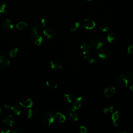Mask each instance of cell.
I'll use <instances>...</instances> for the list:
<instances>
[{
	"label": "cell",
	"instance_id": "2",
	"mask_svg": "<svg viewBox=\"0 0 133 133\" xmlns=\"http://www.w3.org/2000/svg\"><path fill=\"white\" fill-rule=\"evenodd\" d=\"M55 121L54 114L53 113L48 112L44 114L42 118L41 122L44 127H47L51 125Z\"/></svg>",
	"mask_w": 133,
	"mask_h": 133
},
{
	"label": "cell",
	"instance_id": "36",
	"mask_svg": "<svg viewBox=\"0 0 133 133\" xmlns=\"http://www.w3.org/2000/svg\"><path fill=\"white\" fill-rule=\"evenodd\" d=\"M116 133H131L130 131H117L116 132Z\"/></svg>",
	"mask_w": 133,
	"mask_h": 133
},
{
	"label": "cell",
	"instance_id": "9",
	"mask_svg": "<svg viewBox=\"0 0 133 133\" xmlns=\"http://www.w3.org/2000/svg\"><path fill=\"white\" fill-rule=\"evenodd\" d=\"M19 104L23 108H30L33 106V102L30 98H23L20 100L19 101Z\"/></svg>",
	"mask_w": 133,
	"mask_h": 133
},
{
	"label": "cell",
	"instance_id": "16",
	"mask_svg": "<svg viewBox=\"0 0 133 133\" xmlns=\"http://www.w3.org/2000/svg\"><path fill=\"white\" fill-rule=\"evenodd\" d=\"M50 67L53 69H60L63 67L62 62L58 59H54L50 62Z\"/></svg>",
	"mask_w": 133,
	"mask_h": 133
},
{
	"label": "cell",
	"instance_id": "33",
	"mask_svg": "<svg viewBox=\"0 0 133 133\" xmlns=\"http://www.w3.org/2000/svg\"><path fill=\"white\" fill-rule=\"evenodd\" d=\"M79 129L81 133H86L88 131L87 128L84 126H81Z\"/></svg>",
	"mask_w": 133,
	"mask_h": 133
},
{
	"label": "cell",
	"instance_id": "1",
	"mask_svg": "<svg viewBox=\"0 0 133 133\" xmlns=\"http://www.w3.org/2000/svg\"><path fill=\"white\" fill-rule=\"evenodd\" d=\"M31 42L36 46H39L43 42V37L41 34L39 28L34 25L32 27L31 33L30 36Z\"/></svg>",
	"mask_w": 133,
	"mask_h": 133
},
{
	"label": "cell",
	"instance_id": "15",
	"mask_svg": "<svg viewBox=\"0 0 133 133\" xmlns=\"http://www.w3.org/2000/svg\"><path fill=\"white\" fill-rule=\"evenodd\" d=\"M43 33L49 39L53 38L56 35L55 30L51 28H47L45 29L43 31Z\"/></svg>",
	"mask_w": 133,
	"mask_h": 133
},
{
	"label": "cell",
	"instance_id": "35",
	"mask_svg": "<svg viewBox=\"0 0 133 133\" xmlns=\"http://www.w3.org/2000/svg\"><path fill=\"white\" fill-rule=\"evenodd\" d=\"M1 132L2 133H9V132H11V130L7 129V128H5V129H3L1 130Z\"/></svg>",
	"mask_w": 133,
	"mask_h": 133
},
{
	"label": "cell",
	"instance_id": "31",
	"mask_svg": "<svg viewBox=\"0 0 133 133\" xmlns=\"http://www.w3.org/2000/svg\"><path fill=\"white\" fill-rule=\"evenodd\" d=\"M11 132L12 133H23L25 132V131L21 128H15L11 131Z\"/></svg>",
	"mask_w": 133,
	"mask_h": 133
},
{
	"label": "cell",
	"instance_id": "18",
	"mask_svg": "<svg viewBox=\"0 0 133 133\" xmlns=\"http://www.w3.org/2000/svg\"><path fill=\"white\" fill-rule=\"evenodd\" d=\"M81 52L84 55L88 54L90 51V46L87 42L83 43L80 47Z\"/></svg>",
	"mask_w": 133,
	"mask_h": 133
},
{
	"label": "cell",
	"instance_id": "12",
	"mask_svg": "<svg viewBox=\"0 0 133 133\" xmlns=\"http://www.w3.org/2000/svg\"><path fill=\"white\" fill-rule=\"evenodd\" d=\"M10 64V60L6 55H2L0 57V69L7 68Z\"/></svg>",
	"mask_w": 133,
	"mask_h": 133
},
{
	"label": "cell",
	"instance_id": "11",
	"mask_svg": "<svg viewBox=\"0 0 133 133\" xmlns=\"http://www.w3.org/2000/svg\"><path fill=\"white\" fill-rule=\"evenodd\" d=\"M90 45L96 49H100L103 46V42L98 38H94L90 41Z\"/></svg>",
	"mask_w": 133,
	"mask_h": 133
},
{
	"label": "cell",
	"instance_id": "3",
	"mask_svg": "<svg viewBox=\"0 0 133 133\" xmlns=\"http://www.w3.org/2000/svg\"><path fill=\"white\" fill-rule=\"evenodd\" d=\"M117 85L121 87H125L129 83V77L125 74H120L116 81Z\"/></svg>",
	"mask_w": 133,
	"mask_h": 133
},
{
	"label": "cell",
	"instance_id": "27",
	"mask_svg": "<svg viewBox=\"0 0 133 133\" xmlns=\"http://www.w3.org/2000/svg\"><path fill=\"white\" fill-rule=\"evenodd\" d=\"M100 29L102 31H103L104 32H107V31H109V30L110 29V28L108 24H102L100 26Z\"/></svg>",
	"mask_w": 133,
	"mask_h": 133
},
{
	"label": "cell",
	"instance_id": "7",
	"mask_svg": "<svg viewBox=\"0 0 133 133\" xmlns=\"http://www.w3.org/2000/svg\"><path fill=\"white\" fill-rule=\"evenodd\" d=\"M82 24L84 28L87 30H91L96 26L95 22L90 18L84 19L82 21Z\"/></svg>",
	"mask_w": 133,
	"mask_h": 133
},
{
	"label": "cell",
	"instance_id": "25",
	"mask_svg": "<svg viewBox=\"0 0 133 133\" xmlns=\"http://www.w3.org/2000/svg\"><path fill=\"white\" fill-rule=\"evenodd\" d=\"M84 59L89 63H93L95 62V58L90 55H85L84 56Z\"/></svg>",
	"mask_w": 133,
	"mask_h": 133
},
{
	"label": "cell",
	"instance_id": "38",
	"mask_svg": "<svg viewBox=\"0 0 133 133\" xmlns=\"http://www.w3.org/2000/svg\"><path fill=\"white\" fill-rule=\"evenodd\" d=\"M129 77V79H130L131 80L133 81V72H132L130 74Z\"/></svg>",
	"mask_w": 133,
	"mask_h": 133
},
{
	"label": "cell",
	"instance_id": "20",
	"mask_svg": "<svg viewBox=\"0 0 133 133\" xmlns=\"http://www.w3.org/2000/svg\"><path fill=\"white\" fill-rule=\"evenodd\" d=\"M55 119L59 123H63L65 120V116L61 112H57L54 114Z\"/></svg>",
	"mask_w": 133,
	"mask_h": 133
},
{
	"label": "cell",
	"instance_id": "29",
	"mask_svg": "<svg viewBox=\"0 0 133 133\" xmlns=\"http://www.w3.org/2000/svg\"><path fill=\"white\" fill-rule=\"evenodd\" d=\"M6 11V4L0 3V14L5 13Z\"/></svg>",
	"mask_w": 133,
	"mask_h": 133
},
{
	"label": "cell",
	"instance_id": "37",
	"mask_svg": "<svg viewBox=\"0 0 133 133\" xmlns=\"http://www.w3.org/2000/svg\"><path fill=\"white\" fill-rule=\"evenodd\" d=\"M3 116V111L1 107H0V117H2Z\"/></svg>",
	"mask_w": 133,
	"mask_h": 133
},
{
	"label": "cell",
	"instance_id": "24",
	"mask_svg": "<svg viewBox=\"0 0 133 133\" xmlns=\"http://www.w3.org/2000/svg\"><path fill=\"white\" fill-rule=\"evenodd\" d=\"M79 25H80V23L78 21H76L75 22H74L70 28V31L71 32H75L78 29V28L79 27Z\"/></svg>",
	"mask_w": 133,
	"mask_h": 133
},
{
	"label": "cell",
	"instance_id": "26",
	"mask_svg": "<svg viewBox=\"0 0 133 133\" xmlns=\"http://www.w3.org/2000/svg\"><path fill=\"white\" fill-rule=\"evenodd\" d=\"M18 48L17 47H13L12 48H11L9 51V55L10 56V57H15L18 52Z\"/></svg>",
	"mask_w": 133,
	"mask_h": 133
},
{
	"label": "cell",
	"instance_id": "21",
	"mask_svg": "<svg viewBox=\"0 0 133 133\" xmlns=\"http://www.w3.org/2000/svg\"><path fill=\"white\" fill-rule=\"evenodd\" d=\"M47 86L51 89H55L57 87V84L56 82L53 79H48L46 83Z\"/></svg>",
	"mask_w": 133,
	"mask_h": 133
},
{
	"label": "cell",
	"instance_id": "23",
	"mask_svg": "<svg viewBox=\"0 0 133 133\" xmlns=\"http://www.w3.org/2000/svg\"><path fill=\"white\" fill-rule=\"evenodd\" d=\"M64 100L68 103H72L73 102V98L72 96L69 94H63Z\"/></svg>",
	"mask_w": 133,
	"mask_h": 133
},
{
	"label": "cell",
	"instance_id": "14",
	"mask_svg": "<svg viewBox=\"0 0 133 133\" xmlns=\"http://www.w3.org/2000/svg\"><path fill=\"white\" fill-rule=\"evenodd\" d=\"M85 104V100L82 97H78L73 103V108L78 110Z\"/></svg>",
	"mask_w": 133,
	"mask_h": 133
},
{
	"label": "cell",
	"instance_id": "39",
	"mask_svg": "<svg viewBox=\"0 0 133 133\" xmlns=\"http://www.w3.org/2000/svg\"><path fill=\"white\" fill-rule=\"evenodd\" d=\"M130 89L132 91H133V84H132V85L130 86Z\"/></svg>",
	"mask_w": 133,
	"mask_h": 133
},
{
	"label": "cell",
	"instance_id": "5",
	"mask_svg": "<svg viewBox=\"0 0 133 133\" xmlns=\"http://www.w3.org/2000/svg\"><path fill=\"white\" fill-rule=\"evenodd\" d=\"M5 107L6 108L10 109L12 112L16 115H20L22 112L21 108L18 104H11L7 103L5 104Z\"/></svg>",
	"mask_w": 133,
	"mask_h": 133
},
{
	"label": "cell",
	"instance_id": "4",
	"mask_svg": "<svg viewBox=\"0 0 133 133\" xmlns=\"http://www.w3.org/2000/svg\"><path fill=\"white\" fill-rule=\"evenodd\" d=\"M111 119L112 120L113 125L115 126H118L122 122V114L119 111H116L113 113L111 116Z\"/></svg>",
	"mask_w": 133,
	"mask_h": 133
},
{
	"label": "cell",
	"instance_id": "19",
	"mask_svg": "<svg viewBox=\"0 0 133 133\" xmlns=\"http://www.w3.org/2000/svg\"><path fill=\"white\" fill-rule=\"evenodd\" d=\"M68 113L72 120L74 121H77L78 119V115L76 110L74 109H71L68 110Z\"/></svg>",
	"mask_w": 133,
	"mask_h": 133
},
{
	"label": "cell",
	"instance_id": "40",
	"mask_svg": "<svg viewBox=\"0 0 133 133\" xmlns=\"http://www.w3.org/2000/svg\"><path fill=\"white\" fill-rule=\"evenodd\" d=\"M86 1H91V0H86Z\"/></svg>",
	"mask_w": 133,
	"mask_h": 133
},
{
	"label": "cell",
	"instance_id": "22",
	"mask_svg": "<svg viewBox=\"0 0 133 133\" xmlns=\"http://www.w3.org/2000/svg\"><path fill=\"white\" fill-rule=\"evenodd\" d=\"M16 26L18 30H19L20 31H23L26 28V27L28 26V24H27V23H26L24 22L21 21V22H19V23H18L16 24Z\"/></svg>",
	"mask_w": 133,
	"mask_h": 133
},
{
	"label": "cell",
	"instance_id": "17",
	"mask_svg": "<svg viewBox=\"0 0 133 133\" xmlns=\"http://www.w3.org/2000/svg\"><path fill=\"white\" fill-rule=\"evenodd\" d=\"M115 92V88L114 87L110 86L107 87L104 90L103 94L105 97L110 98L112 97Z\"/></svg>",
	"mask_w": 133,
	"mask_h": 133
},
{
	"label": "cell",
	"instance_id": "30",
	"mask_svg": "<svg viewBox=\"0 0 133 133\" xmlns=\"http://www.w3.org/2000/svg\"><path fill=\"white\" fill-rule=\"evenodd\" d=\"M34 110L32 109H30L28 112H27V117L28 118H32L33 116H34Z\"/></svg>",
	"mask_w": 133,
	"mask_h": 133
},
{
	"label": "cell",
	"instance_id": "28",
	"mask_svg": "<svg viewBox=\"0 0 133 133\" xmlns=\"http://www.w3.org/2000/svg\"><path fill=\"white\" fill-rule=\"evenodd\" d=\"M113 112V107H110L108 108H105L103 109V112L107 114H112Z\"/></svg>",
	"mask_w": 133,
	"mask_h": 133
},
{
	"label": "cell",
	"instance_id": "13",
	"mask_svg": "<svg viewBox=\"0 0 133 133\" xmlns=\"http://www.w3.org/2000/svg\"><path fill=\"white\" fill-rule=\"evenodd\" d=\"M107 41L110 43L115 42L118 39V34L114 31H112L109 33L107 37Z\"/></svg>",
	"mask_w": 133,
	"mask_h": 133
},
{
	"label": "cell",
	"instance_id": "8",
	"mask_svg": "<svg viewBox=\"0 0 133 133\" xmlns=\"http://www.w3.org/2000/svg\"><path fill=\"white\" fill-rule=\"evenodd\" d=\"M3 122L7 126L11 127L15 123V118L11 115H4L2 117Z\"/></svg>",
	"mask_w": 133,
	"mask_h": 133
},
{
	"label": "cell",
	"instance_id": "34",
	"mask_svg": "<svg viewBox=\"0 0 133 133\" xmlns=\"http://www.w3.org/2000/svg\"><path fill=\"white\" fill-rule=\"evenodd\" d=\"M127 54L128 55L133 54V44L130 45L127 48Z\"/></svg>",
	"mask_w": 133,
	"mask_h": 133
},
{
	"label": "cell",
	"instance_id": "10",
	"mask_svg": "<svg viewBox=\"0 0 133 133\" xmlns=\"http://www.w3.org/2000/svg\"><path fill=\"white\" fill-rule=\"evenodd\" d=\"M1 27L5 31H9L13 29L14 23L11 20L7 19L2 22Z\"/></svg>",
	"mask_w": 133,
	"mask_h": 133
},
{
	"label": "cell",
	"instance_id": "6",
	"mask_svg": "<svg viewBox=\"0 0 133 133\" xmlns=\"http://www.w3.org/2000/svg\"><path fill=\"white\" fill-rule=\"evenodd\" d=\"M98 57L102 60H108L111 56V52L108 49L100 48L98 52Z\"/></svg>",
	"mask_w": 133,
	"mask_h": 133
},
{
	"label": "cell",
	"instance_id": "32",
	"mask_svg": "<svg viewBox=\"0 0 133 133\" xmlns=\"http://www.w3.org/2000/svg\"><path fill=\"white\" fill-rule=\"evenodd\" d=\"M39 24L42 27H45L46 26V24H47V22H46V20L44 18L41 19V20L39 21Z\"/></svg>",
	"mask_w": 133,
	"mask_h": 133
}]
</instances>
